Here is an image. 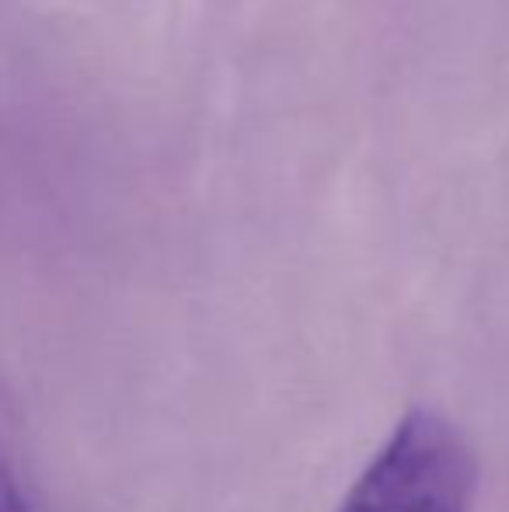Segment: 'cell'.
I'll return each mask as SVG.
<instances>
[{"instance_id": "6da1fadb", "label": "cell", "mask_w": 509, "mask_h": 512, "mask_svg": "<svg viewBox=\"0 0 509 512\" xmlns=\"http://www.w3.org/2000/svg\"><path fill=\"white\" fill-rule=\"evenodd\" d=\"M475 464L447 418L405 415L335 512H471Z\"/></svg>"}, {"instance_id": "7a4b0ae2", "label": "cell", "mask_w": 509, "mask_h": 512, "mask_svg": "<svg viewBox=\"0 0 509 512\" xmlns=\"http://www.w3.org/2000/svg\"><path fill=\"white\" fill-rule=\"evenodd\" d=\"M0 512H32L25 492H21L18 478L11 474V467L0 460Z\"/></svg>"}]
</instances>
